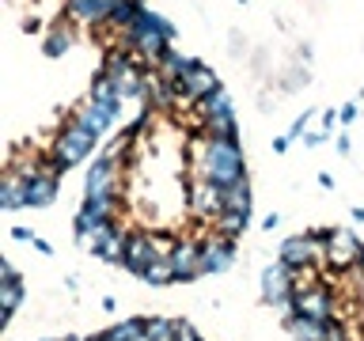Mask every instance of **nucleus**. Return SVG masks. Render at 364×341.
Here are the masks:
<instances>
[{"instance_id":"1","label":"nucleus","mask_w":364,"mask_h":341,"mask_svg":"<svg viewBox=\"0 0 364 341\" xmlns=\"http://www.w3.org/2000/svg\"><path fill=\"white\" fill-rule=\"evenodd\" d=\"M198 175L216 182V186H228V182L247 178L243 144H239V141H213V136H205L201 156H198Z\"/></svg>"},{"instance_id":"31","label":"nucleus","mask_w":364,"mask_h":341,"mask_svg":"<svg viewBox=\"0 0 364 341\" xmlns=\"http://www.w3.org/2000/svg\"><path fill=\"white\" fill-rule=\"evenodd\" d=\"M175 341H201L198 330H193L186 318H175Z\"/></svg>"},{"instance_id":"35","label":"nucleus","mask_w":364,"mask_h":341,"mask_svg":"<svg viewBox=\"0 0 364 341\" xmlns=\"http://www.w3.org/2000/svg\"><path fill=\"white\" fill-rule=\"evenodd\" d=\"M357 114H360L357 102H346V107L338 110V118H341V125H353V121H357Z\"/></svg>"},{"instance_id":"14","label":"nucleus","mask_w":364,"mask_h":341,"mask_svg":"<svg viewBox=\"0 0 364 341\" xmlns=\"http://www.w3.org/2000/svg\"><path fill=\"white\" fill-rule=\"evenodd\" d=\"M125 243H129V227H122V224H107V227H99V243H95V258H102V261H110V266H122Z\"/></svg>"},{"instance_id":"28","label":"nucleus","mask_w":364,"mask_h":341,"mask_svg":"<svg viewBox=\"0 0 364 341\" xmlns=\"http://www.w3.org/2000/svg\"><path fill=\"white\" fill-rule=\"evenodd\" d=\"M141 281L144 284H152V288H164V284H175V266H171L167 258H159V261H152L144 273H141Z\"/></svg>"},{"instance_id":"45","label":"nucleus","mask_w":364,"mask_h":341,"mask_svg":"<svg viewBox=\"0 0 364 341\" xmlns=\"http://www.w3.org/2000/svg\"><path fill=\"white\" fill-rule=\"evenodd\" d=\"M38 341H65V337H38Z\"/></svg>"},{"instance_id":"22","label":"nucleus","mask_w":364,"mask_h":341,"mask_svg":"<svg viewBox=\"0 0 364 341\" xmlns=\"http://www.w3.org/2000/svg\"><path fill=\"white\" fill-rule=\"evenodd\" d=\"M220 197H224V212H247V216H250L255 193H250V182H247V178H239V182H228V186H220Z\"/></svg>"},{"instance_id":"36","label":"nucleus","mask_w":364,"mask_h":341,"mask_svg":"<svg viewBox=\"0 0 364 341\" xmlns=\"http://www.w3.org/2000/svg\"><path fill=\"white\" fill-rule=\"evenodd\" d=\"M289 136H273V152H277V156H284V152H289Z\"/></svg>"},{"instance_id":"9","label":"nucleus","mask_w":364,"mask_h":341,"mask_svg":"<svg viewBox=\"0 0 364 341\" xmlns=\"http://www.w3.org/2000/svg\"><path fill=\"white\" fill-rule=\"evenodd\" d=\"M186 205H190V212L193 216H205V220H216V216L224 212V197H220V186L209 178H198V182H190L186 186Z\"/></svg>"},{"instance_id":"10","label":"nucleus","mask_w":364,"mask_h":341,"mask_svg":"<svg viewBox=\"0 0 364 341\" xmlns=\"http://www.w3.org/2000/svg\"><path fill=\"white\" fill-rule=\"evenodd\" d=\"M296 284H292V269L284 266V261H269L266 269H262V300L269 307H277L284 300H292Z\"/></svg>"},{"instance_id":"7","label":"nucleus","mask_w":364,"mask_h":341,"mask_svg":"<svg viewBox=\"0 0 364 341\" xmlns=\"http://www.w3.org/2000/svg\"><path fill=\"white\" fill-rule=\"evenodd\" d=\"M159 261V250H156V232H129V243H125V254H122V269L141 277V273Z\"/></svg>"},{"instance_id":"32","label":"nucleus","mask_w":364,"mask_h":341,"mask_svg":"<svg viewBox=\"0 0 364 341\" xmlns=\"http://www.w3.org/2000/svg\"><path fill=\"white\" fill-rule=\"evenodd\" d=\"M318 121H323V129H318V133H326V136L334 133V125H341V118H338V110H330V107H326L323 114H318Z\"/></svg>"},{"instance_id":"47","label":"nucleus","mask_w":364,"mask_h":341,"mask_svg":"<svg viewBox=\"0 0 364 341\" xmlns=\"http://www.w3.org/2000/svg\"><path fill=\"white\" fill-rule=\"evenodd\" d=\"M136 341H148V337H136Z\"/></svg>"},{"instance_id":"25","label":"nucleus","mask_w":364,"mask_h":341,"mask_svg":"<svg viewBox=\"0 0 364 341\" xmlns=\"http://www.w3.org/2000/svg\"><path fill=\"white\" fill-rule=\"evenodd\" d=\"M247 227H250V216L247 212H220L213 220V232L220 235V239H235V243H239V235H243Z\"/></svg>"},{"instance_id":"5","label":"nucleus","mask_w":364,"mask_h":341,"mask_svg":"<svg viewBox=\"0 0 364 341\" xmlns=\"http://www.w3.org/2000/svg\"><path fill=\"white\" fill-rule=\"evenodd\" d=\"M364 247L349 227H330V254H326V269L330 273H346L360 261Z\"/></svg>"},{"instance_id":"2","label":"nucleus","mask_w":364,"mask_h":341,"mask_svg":"<svg viewBox=\"0 0 364 341\" xmlns=\"http://www.w3.org/2000/svg\"><path fill=\"white\" fill-rule=\"evenodd\" d=\"M95 144H99V136L95 133H87L80 121H73V118H65L61 121V129H57V136H53V163L61 167V175L68 167H80L84 159L95 152Z\"/></svg>"},{"instance_id":"41","label":"nucleus","mask_w":364,"mask_h":341,"mask_svg":"<svg viewBox=\"0 0 364 341\" xmlns=\"http://www.w3.org/2000/svg\"><path fill=\"white\" fill-rule=\"evenodd\" d=\"M318 186H323V190H334V175H326V170H323V175H318Z\"/></svg>"},{"instance_id":"30","label":"nucleus","mask_w":364,"mask_h":341,"mask_svg":"<svg viewBox=\"0 0 364 341\" xmlns=\"http://www.w3.org/2000/svg\"><path fill=\"white\" fill-rule=\"evenodd\" d=\"M307 125H311V110L296 114L292 125H289V133H284V136H289V141H304V136H307Z\"/></svg>"},{"instance_id":"46","label":"nucleus","mask_w":364,"mask_h":341,"mask_svg":"<svg viewBox=\"0 0 364 341\" xmlns=\"http://www.w3.org/2000/svg\"><path fill=\"white\" fill-rule=\"evenodd\" d=\"M357 266H360V273H364V254H360V261H357Z\"/></svg>"},{"instance_id":"19","label":"nucleus","mask_w":364,"mask_h":341,"mask_svg":"<svg viewBox=\"0 0 364 341\" xmlns=\"http://www.w3.org/2000/svg\"><path fill=\"white\" fill-rule=\"evenodd\" d=\"M198 65H201L198 57H186V53H178V50H167L164 57H159V65H156V76H159V80H171V84H178V80H186Z\"/></svg>"},{"instance_id":"38","label":"nucleus","mask_w":364,"mask_h":341,"mask_svg":"<svg viewBox=\"0 0 364 341\" xmlns=\"http://www.w3.org/2000/svg\"><path fill=\"white\" fill-rule=\"evenodd\" d=\"M323 141H326V133H307V136H304V144H307V148H318Z\"/></svg>"},{"instance_id":"17","label":"nucleus","mask_w":364,"mask_h":341,"mask_svg":"<svg viewBox=\"0 0 364 341\" xmlns=\"http://www.w3.org/2000/svg\"><path fill=\"white\" fill-rule=\"evenodd\" d=\"M76 23H68V19H57L50 31L42 34V53L50 57V61H57V57H65L68 50H73V42H76Z\"/></svg>"},{"instance_id":"48","label":"nucleus","mask_w":364,"mask_h":341,"mask_svg":"<svg viewBox=\"0 0 364 341\" xmlns=\"http://www.w3.org/2000/svg\"><path fill=\"white\" fill-rule=\"evenodd\" d=\"M136 4H144V0H136Z\"/></svg>"},{"instance_id":"43","label":"nucleus","mask_w":364,"mask_h":341,"mask_svg":"<svg viewBox=\"0 0 364 341\" xmlns=\"http://www.w3.org/2000/svg\"><path fill=\"white\" fill-rule=\"evenodd\" d=\"M353 220H360V224H364V209H353Z\"/></svg>"},{"instance_id":"11","label":"nucleus","mask_w":364,"mask_h":341,"mask_svg":"<svg viewBox=\"0 0 364 341\" xmlns=\"http://www.w3.org/2000/svg\"><path fill=\"white\" fill-rule=\"evenodd\" d=\"M171 266H175V284H193L201 277V243L198 239H178V247L171 250Z\"/></svg>"},{"instance_id":"34","label":"nucleus","mask_w":364,"mask_h":341,"mask_svg":"<svg viewBox=\"0 0 364 341\" xmlns=\"http://www.w3.org/2000/svg\"><path fill=\"white\" fill-rule=\"evenodd\" d=\"M11 239H16V243H34L38 235H34L27 224H16V227H11Z\"/></svg>"},{"instance_id":"13","label":"nucleus","mask_w":364,"mask_h":341,"mask_svg":"<svg viewBox=\"0 0 364 341\" xmlns=\"http://www.w3.org/2000/svg\"><path fill=\"white\" fill-rule=\"evenodd\" d=\"M175 87H178V99L182 102H201L205 95H213V91L220 87V76H216L209 65H198L186 80H178Z\"/></svg>"},{"instance_id":"16","label":"nucleus","mask_w":364,"mask_h":341,"mask_svg":"<svg viewBox=\"0 0 364 341\" xmlns=\"http://www.w3.org/2000/svg\"><path fill=\"white\" fill-rule=\"evenodd\" d=\"M87 99L95 102V107H102L110 114L114 121L122 118V95H118V87H114V80L110 76H102V72H95V80H91V87H87Z\"/></svg>"},{"instance_id":"6","label":"nucleus","mask_w":364,"mask_h":341,"mask_svg":"<svg viewBox=\"0 0 364 341\" xmlns=\"http://www.w3.org/2000/svg\"><path fill=\"white\" fill-rule=\"evenodd\" d=\"M296 315L315 318V323H334L338 318V296L326 288V284H315V288L296 292Z\"/></svg>"},{"instance_id":"3","label":"nucleus","mask_w":364,"mask_h":341,"mask_svg":"<svg viewBox=\"0 0 364 341\" xmlns=\"http://www.w3.org/2000/svg\"><path fill=\"white\" fill-rule=\"evenodd\" d=\"M122 186H125L122 163H110L102 156L91 159L87 178H84V197H122Z\"/></svg>"},{"instance_id":"15","label":"nucleus","mask_w":364,"mask_h":341,"mask_svg":"<svg viewBox=\"0 0 364 341\" xmlns=\"http://www.w3.org/2000/svg\"><path fill=\"white\" fill-rule=\"evenodd\" d=\"M277 261H284L292 273L296 269H307V266H315V250H311V239H307V232L304 235H289L281 243V250H277Z\"/></svg>"},{"instance_id":"21","label":"nucleus","mask_w":364,"mask_h":341,"mask_svg":"<svg viewBox=\"0 0 364 341\" xmlns=\"http://www.w3.org/2000/svg\"><path fill=\"white\" fill-rule=\"evenodd\" d=\"M23 296H27V288H23V281H0V330L11 326V318H16Z\"/></svg>"},{"instance_id":"39","label":"nucleus","mask_w":364,"mask_h":341,"mask_svg":"<svg viewBox=\"0 0 364 341\" xmlns=\"http://www.w3.org/2000/svg\"><path fill=\"white\" fill-rule=\"evenodd\" d=\"M31 247H34V250H38V254H46V258H50V254H53V247H50V243H46V239H34V243H31Z\"/></svg>"},{"instance_id":"26","label":"nucleus","mask_w":364,"mask_h":341,"mask_svg":"<svg viewBox=\"0 0 364 341\" xmlns=\"http://www.w3.org/2000/svg\"><path fill=\"white\" fill-rule=\"evenodd\" d=\"M205 136H213V141H239V125H235V110L232 114H216L201 125Z\"/></svg>"},{"instance_id":"8","label":"nucleus","mask_w":364,"mask_h":341,"mask_svg":"<svg viewBox=\"0 0 364 341\" xmlns=\"http://www.w3.org/2000/svg\"><path fill=\"white\" fill-rule=\"evenodd\" d=\"M235 266V239H220L213 232V239L201 243V277H220Z\"/></svg>"},{"instance_id":"33","label":"nucleus","mask_w":364,"mask_h":341,"mask_svg":"<svg viewBox=\"0 0 364 341\" xmlns=\"http://www.w3.org/2000/svg\"><path fill=\"white\" fill-rule=\"evenodd\" d=\"M326 341H353V337H349V326H341L338 318H334V323H330V330H326Z\"/></svg>"},{"instance_id":"40","label":"nucleus","mask_w":364,"mask_h":341,"mask_svg":"<svg viewBox=\"0 0 364 341\" xmlns=\"http://www.w3.org/2000/svg\"><path fill=\"white\" fill-rule=\"evenodd\" d=\"M338 152H341V156H349V152H353V144H349V136H338Z\"/></svg>"},{"instance_id":"18","label":"nucleus","mask_w":364,"mask_h":341,"mask_svg":"<svg viewBox=\"0 0 364 341\" xmlns=\"http://www.w3.org/2000/svg\"><path fill=\"white\" fill-rule=\"evenodd\" d=\"M0 209L4 212H19L27 209V178L19 175V170H4V178H0Z\"/></svg>"},{"instance_id":"29","label":"nucleus","mask_w":364,"mask_h":341,"mask_svg":"<svg viewBox=\"0 0 364 341\" xmlns=\"http://www.w3.org/2000/svg\"><path fill=\"white\" fill-rule=\"evenodd\" d=\"M148 341H175V318H164V315H148V330H144Z\"/></svg>"},{"instance_id":"42","label":"nucleus","mask_w":364,"mask_h":341,"mask_svg":"<svg viewBox=\"0 0 364 341\" xmlns=\"http://www.w3.org/2000/svg\"><path fill=\"white\" fill-rule=\"evenodd\" d=\"M65 284H68V292H76V288H80V277H76V273H68Z\"/></svg>"},{"instance_id":"4","label":"nucleus","mask_w":364,"mask_h":341,"mask_svg":"<svg viewBox=\"0 0 364 341\" xmlns=\"http://www.w3.org/2000/svg\"><path fill=\"white\" fill-rule=\"evenodd\" d=\"M122 216V197H84L76 212V232H99L107 224H118Z\"/></svg>"},{"instance_id":"37","label":"nucleus","mask_w":364,"mask_h":341,"mask_svg":"<svg viewBox=\"0 0 364 341\" xmlns=\"http://www.w3.org/2000/svg\"><path fill=\"white\" fill-rule=\"evenodd\" d=\"M273 227H281V216L277 212H269L266 220H262V232H273Z\"/></svg>"},{"instance_id":"27","label":"nucleus","mask_w":364,"mask_h":341,"mask_svg":"<svg viewBox=\"0 0 364 341\" xmlns=\"http://www.w3.org/2000/svg\"><path fill=\"white\" fill-rule=\"evenodd\" d=\"M144 330H148V315H129L122 323H114L107 330V337L110 341H136V337H144Z\"/></svg>"},{"instance_id":"20","label":"nucleus","mask_w":364,"mask_h":341,"mask_svg":"<svg viewBox=\"0 0 364 341\" xmlns=\"http://www.w3.org/2000/svg\"><path fill=\"white\" fill-rule=\"evenodd\" d=\"M68 118H73V121H80V125H84L87 133H95V136H102V133H107L110 125H114V118H110V114L102 110V107H95V102H91V99L76 102V110L68 114Z\"/></svg>"},{"instance_id":"24","label":"nucleus","mask_w":364,"mask_h":341,"mask_svg":"<svg viewBox=\"0 0 364 341\" xmlns=\"http://www.w3.org/2000/svg\"><path fill=\"white\" fill-rule=\"evenodd\" d=\"M193 110H198V118L205 125L209 118H216V114H232V95H228L224 87H216L213 95H205L201 102H193Z\"/></svg>"},{"instance_id":"44","label":"nucleus","mask_w":364,"mask_h":341,"mask_svg":"<svg viewBox=\"0 0 364 341\" xmlns=\"http://www.w3.org/2000/svg\"><path fill=\"white\" fill-rule=\"evenodd\" d=\"M65 341H91V337H65Z\"/></svg>"},{"instance_id":"23","label":"nucleus","mask_w":364,"mask_h":341,"mask_svg":"<svg viewBox=\"0 0 364 341\" xmlns=\"http://www.w3.org/2000/svg\"><path fill=\"white\" fill-rule=\"evenodd\" d=\"M284 330L292 334V341H326L330 323H315V318L292 315V318H284Z\"/></svg>"},{"instance_id":"12","label":"nucleus","mask_w":364,"mask_h":341,"mask_svg":"<svg viewBox=\"0 0 364 341\" xmlns=\"http://www.w3.org/2000/svg\"><path fill=\"white\" fill-rule=\"evenodd\" d=\"M114 0H65V19L76 27H107Z\"/></svg>"}]
</instances>
